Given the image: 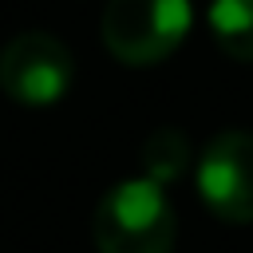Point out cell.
Instances as JSON below:
<instances>
[{
    "label": "cell",
    "mask_w": 253,
    "mask_h": 253,
    "mask_svg": "<svg viewBox=\"0 0 253 253\" xmlns=\"http://www.w3.org/2000/svg\"><path fill=\"white\" fill-rule=\"evenodd\" d=\"M95 249L99 253H170L174 249V210L166 186L150 178H126L103 194L95 210Z\"/></svg>",
    "instance_id": "1"
},
{
    "label": "cell",
    "mask_w": 253,
    "mask_h": 253,
    "mask_svg": "<svg viewBox=\"0 0 253 253\" xmlns=\"http://www.w3.org/2000/svg\"><path fill=\"white\" fill-rule=\"evenodd\" d=\"M190 32V0H111L103 43L119 63L150 67L178 51Z\"/></svg>",
    "instance_id": "2"
},
{
    "label": "cell",
    "mask_w": 253,
    "mask_h": 253,
    "mask_svg": "<svg viewBox=\"0 0 253 253\" xmlns=\"http://www.w3.org/2000/svg\"><path fill=\"white\" fill-rule=\"evenodd\" d=\"M71 51L47 32H20L0 51V91L20 107H51L71 87Z\"/></svg>",
    "instance_id": "3"
},
{
    "label": "cell",
    "mask_w": 253,
    "mask_h": 253,
    "mask_svg": "<svg viewBox=\"0 0 253 253\" xmlns=\"http://www.w3.org/2000/svg\"><path fill=\"white\" fill-rule=\"evenodd\" d=\"M198 194L206 210L229 225L253 221V134L221 130L198 158Z\"/></svg>",
    "instance_id": "4"
},
{
    "label": "cell",
    "mask_w": 253,
    "mask_h": 253,
    "mask_svg": "<svg viewBox=\"0 0 253 253\" xmlns=\"http://www.w3.org/2000/svg\"><path fill=\"white\" fill-rule=\"evenodd\" d=\"M210 32L229 59H253V0H213Z\"/></svg>",
    "instance_id": "5"
},
{
    "label": "cell",
    "mask_w": 253,
    "mask_h": 253,
    "mask_svg": "<svg viewBox=\"0 0 253 253\" xmlns=\"http://www.w3.org/2000/svg\"><path fill=\"white\" fill-rule=\"evenodd\" d=\"M142 170L150 182L170 186L190 170V138L174 126H158L146 142H142Z\"/></svg>",
    "instance_id": "6"
}]
</instances>
